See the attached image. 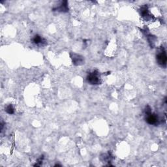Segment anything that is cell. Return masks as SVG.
<instances>
[{
	"mask_svg": "<svg viewBox=\"0 0 167 167\" xmlns=\"http://www.w3.org/2000/svg\"><path fill=\"white\" fill-rule=\"evenodd\" d=\"M71 58L72 60V62L76 65H80L83 64L84 63V59L83 57H82L81 55L73 54L71 56Z\"/></svg>",
	"mask_w": 167,
	"mask_h": 167,
	"instance_id": "4",
	"label": "cell"
},
{
	"mask_svg": "<svg viewBox=\"0 0 167 167\" xmlns=\"http://www.w3.org/2000/svg\"><path fill=\"white\" fill-rule=\"evenodd\" d=\"M156 59L157 61V63L159 65H161V67H166L167 58H166V52L163 46H162V48H161L160 52L157 54V56H156Z\"/></svg>",
	"mask_w": 167,
	"mask_h": 167,
	"instance_id": "3",
	"label": "cell"
},
{
	"mask_svg": "<svg viewBox=\"0 0 167 167\" xmlns=\"http://www.w3.org/2000/svg\"><path fill=\"white\" fill-rule=\"evenodd\" d=\"M33 41L35 44H36V45H45V43H46L45 40L43 39V38L41 36H38V35H37V36L34 37V38L33 39Z\"/></svg>",
	"mask_w": 167,
	"mask_h": 167,
	"instance_id": "5",
	"label": "cell"
},
{
	"mask_svg": "<svg viewBox=\"0 0 167 167\" xmlns=\"http://www.w3.org/2000/svg\"><path fill=\"white\" fill-rule=\"evenodd\" d=\"M5 110H6V112L9 114H13L14 112V108H13L12 104L8 105V106L6 107V109H5Z\"/></svg>",
	"mask_w": 167,
	"mask_h": 167,
	"instance_id": "7",
	"label": "cell"
},
{
	"mask_svg": "<svg viewBox=\"0 0 167 167\" xmlns=\"http://www.w3.org/2000/svg\"><path fill=\"white\" fill-rule=\"evenodd\" d=\"M54 10H57L58 11H61V12H66L68 11V7H67V2L63 1L59 7L55 8Z\"/></svg>",
	"mask_w": 167,
	"mask_h": 167,
	"instance_id": "6",
	"label": "cell"
},
{
	"mask_svg": "<svg viewBox=\"0 0 167 167\" xmlns=\"http://www.w3.org/2000/svg\"><path fill=\"white\" fill-rule=\"evenodd\" d=\"M146 118V121L147 122V123L149 125H157L158 122H159V119H158V117L155 114L151 113V108L149 106H148L146 108L145 110Z\"/></svg>",
	"mask_w": 167,
	"mask_h": 167,
	"instance_id": "1",
	"label": "cell"
},
{
	"mask_svg": "<svg viewBox=\"0 0 167 167\" xmlns=\"http://www.w3.org/2000/svg\"><path fill=\"white\" fill-rule=\"evenodd\" d=\"M87 82L92 85H97L101 83V78L99 73L97 71H94L87 75Z\"/></svg>",
	"mask_w": 167,
	"mask_h": 167,
	"instance_id": "2",
	"label": "cell"
}]
</instances>
